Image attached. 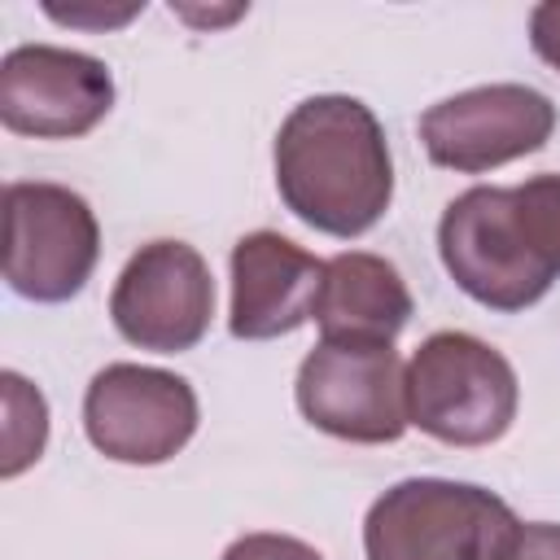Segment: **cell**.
I'll use <instances>...</instances> for the list:
<instances>
[{"label": "cell", "mask_w": 560, "mask_h": 560, "mask_svg": "<svg viewBox=\"0 0 560 560\" xmlns=\"http://www.w3.org/2000/svg\"><path fill=\"white\" fill-rule=\"evenodd\" d=\"M521 407L516 368L472 332H433L407 359V420L446 446L499 442Z\"/></svg>", "instance_id": "obj_3"}, {"label": "cell", "mask_w": 560, "mask_h": 560, "mask_svg": "<svg viewBox=\"0 0 560 560\" xmlns=\"http://www.w3.org/2000/svg\"><path fill=\"white\" fill-rule=\"evenodd\" d=\"M438 258L455 289L490 311H525L551 284L556 271L534 249L512 188L477 184L459 192L438 219Z\"/></svg>", "instance_id": "obj_4"}, {"label": "cell", "mask_w": 560, "mask_h": 560, "mask_svg": "<svg viewBox=\"0 0 560 560\" xmlns=\"http://www.w3.org/2000/svg\"><path fill=\"white\" fill-rule=\"evenodd\" d=\"M556 131V105L525 83H486L455 92L420 114V144L433 166L481 175L538 153Z\"/></svg>", "instance_id": "obj_9"}, {"label": "cell", "mask_w": 560, "mask_h": 560, "mask_svg": "<svg viewBox=\"0 0 560 560\" xmlns=\"http://www.w3.org/2000/svg\"><path fill=\"white\" fill-rule=\"evenodd\" d=\"M219 560H324V556L311 542L293 538V534H267V529H258V534H241Z\"/></svg>", "instance_id": "obj_16"}, {"label": "cell", "mask_w": 560, "mask_h": 560, "mask_svg": "<svg viewBox=\"0 0 560 560\" xmlns=\"http://www.w3.org/2000/svg\"><path fill=\"white\" fill-rule=\"evenodd\" d=\"M0 402H4V424H0V477L13 481L22 477L48 446V398L39 385H31L22 372H0Z\"/></svg>", "instance_id": "obj_13"}, {"label": "cell", "mask_w": 560, "mask_h": 560, "mask_svg": "<svg viewBox=\"0 0 560 560\" xmlns=\"http://www.w3.org/2000/svg\"><path fill=\"white\" fill-rule=\"evenodd\" d=\"M214 280L188 241L140 245L114 280L109 319L122 341L153 354H184L210 332Z\"/></svg>", "instance_id": "obj_8"}, {"label": "cell", "mask_w": 560, "mask_h": 560, "mask_svg": "<svg viewBox=\"0 0 560 560\" xmlns=\"http://www.w3.org/2000/svg\"><path fill=\"white\" fill-rule=\"evenodd\" d=\"M197 394L184 376L144 363H105L83 389V433L114 459L153 468L175 459L197 433Z\"/></svg>", "instance_id": "obj_7"}, {"label": "cell", "mask_w": 560, "mask_h": 560, "mask_svg": "<svg viewBox=\"0 0 560 560\" xmlns=\"http://www.w3.org/2000/svg\"><path fill=\"white\" fill-rule=\"evenodd\" d=\"M101 223L92 206L44 179L4 184V280L26 302H70L96 271Z\"/></svg>", "instance_id": "obj_6"}, {"label": "cell", "mask_w": 560, "mask_h": 560, "mask_svg": "<svg viewBox=\"0 0 560 560\" xmlns=\"http://www.w3.org/2000/svg\"><path fill=\"white\" fill-rule=\"evenodd\" d=\"M529 44L560 74V0H542L529 9Z\"/></svg>", "instance_id": "obj_18"}, {"label": "cell", "mask_w": 560, "mask_h": 560, "mask_svg": "<svg viewBox=\"0 0 560 560\" xmlns=\"http://www.w3.org/2000/svg\"><path fill=\"white\" fill-rule=\"evenodd\" d=\"M293 398L306 424L328 438L381 446L407 433V363L394 341H332L302 359Z\"/></svg>", "instance_id": "obj_5"}, {"label": "cell", "mask_w": 560, "mask_h": 560, "mask_svg": "<svg viewBox=\"0 0 560 560\" xmlns=\"http://www.w3.org/2000/svg\"><path fill=\"white\" fill-rule=\"evenodd\" d=\"M171 13H179L184 22H197V26H223V22H236L245 13V4H228V9H188V4H171Z\"/></svg>", "instance_id": "obj_19"}, {"label": "cell", "mask_w": 560, "mask_h": 560, "mask_svg": "<svg viewBox=\"0 0 560 560\" xmlns=\"http://www.w3.org/2000/svg\"><path fill=\"white\" fill-rule=\"evenodd\" d=\"M114 109V74L101 57L57 44H18L0 61V122L13 136L79 140Z\"/></svg>", "instance_id": "obj_10"}, {"label": "cell", "mask_w": 560, "mask_h": 560, "mask_svg": "<svg viewBox=\"0 0 560 560\" xmlns=\"http://www.w3.org/2000/svg\"><path fill=\"white\" fill-rule=\"evenodd\" d=\"M411 319V293L398 267L368 249H346L324 262L315 302L319 337L332 341H394Z\"/></svg>", "instance_id": "obj_12"}, {"label": "cell", "mask_w": 560, "mask_h": 560, "mask_svg": "<svg viewBox=\"0 0 560 560\" xmlns=\"http://www.w3.org/2000/svg\"><path fill=\"white\" fill-rule=\"evenodd\" d=\"M499 560H560V525L551 521H521L512 542Z\"/></svg>", "instance_id": "obj_17"}, {"label": "cell", "mask_w": 560, "mask_h": 560, "mask_svg": "<svg viewBox=\"0 0 560 560\" xmlns=\"http://www.w3.org/2000/svg\"><path fill=\"white\" fill-rule=\"evenodd\" d=\"M276 192L306 228L354 241L394 201V162L381 118L341 92L306 96L276 131Z\"/></svg>", "instance_id": "obj_1"}, {"label": "cell", "mask_w": 560, "mask_h": 560, "mask_svg": "<svg viewBox=\"0 0 560 560\" xmlns=\"http://www.w3.org/2000/svg\"><path fill=\"white\" fill-rule=\"evenodd\" d=\"M324 262L280 232H249L232 245V311L236 341H271L315 319Z\"/></svg>", "instance_id": "obj_11"}, {"label": "cell", "mask_w": 560, "mask_h": 560, "mask_svg": "<svg viewBox=\"0 0 560 560\" xmlns=\"http://www.w3.org/2000/svg\"><path fill=\"white\" fill-rule=\"evenodd\" d=\"M44 13L52 22L79 26V31H118L144 13V0H70V4L44 0Z\"/></svg>", "instance_id": "obj_15"}, {"label": "cell", "mask_w": 560, "mask_h": 560, "mask_svg": "<svg viewBox=\"0 0 560 560\" xmlns=\"http://www.w3.org/2000/svg\"><path fill=\"white\" fill-rule=\"evenodd\" d=\"M516 512L486 486L446 477H407L363 516L368 560H499Z\"/></svg>", "instance_id": "obj_2"}, {"label": "cell", "mask_w": 560, "mask_h": 560, "mask_svg": "<svg viewBox=\"0 0 560 560\" xmlns=\"http://www.w3.org/2000/svg\"><path fill=\"white\" fill-rule=\"evenodd\" d=\"M516 197V214L534 241V249L542 254V262L560 276V175H529L525 184H512Z\"/></svg>", "instance_id": "obj_14"}]
</instances>
